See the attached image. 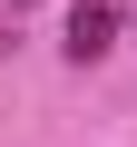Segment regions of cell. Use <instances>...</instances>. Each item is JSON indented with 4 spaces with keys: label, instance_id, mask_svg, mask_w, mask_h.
<instances>
[{
    "label": "cell",
    "instance_id": "obj_1",
    "mask_svg": "<svg viewBox=\"0 0 137 147\" xmlns=\"http://www.w3.org/2000/svg\"><path fill=\"white\" fill-rule=\"evenodd\" d=\"M118 20H127V0H79V10H68V39H59V49L88 69V59H108V49H118Z\"/></svg>",
    "mask_w": 137,
    "mask_h": 147
}]
</instances>
